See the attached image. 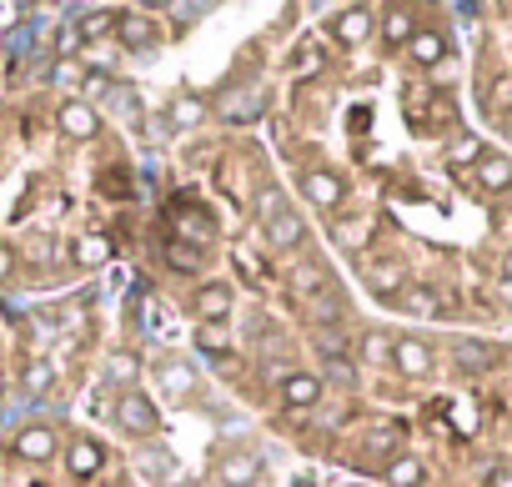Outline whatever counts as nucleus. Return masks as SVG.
Returning a JSON list of instances; mask_svg holds the SVG:
<instances>
[{"label":"nucleus","instance_id":"obj_1","mask_svg":"<svg viewBox=\"0 0 512 487\" xmlns=\"http://www.w3.org/2000/svg\"><path fill=\"white\" fill-rule=\"evenodd\" d=\"M116 427H121L126 437L146 442V437H156V427H161V407H156L141 387H126V392L116 397Z\"/></svg>","mask_w":512,"mask_h":487},{"label":"nucleus","instance_id":"obj_2","mask_svg":"<svg viewBox=\"0 0 512 487\" xmlns=\"http://www.w3.org/2000/svg\"><path fill=\"white\" fill-rule=\"evenodd\" d=\"M16 457L31 462V467L56 462V457H61V432H56V422H26V427L16 432Z\"/></svg>","mask_w":512,"mask_h":487},{"label":"nucleus","instance_id":"obj_3","mask_svg":"<svg viewBox=\"0 0 512 487\" xmlns=\"http://www.w3.org/2000/svg\"><path fill=\"white\" fill-rule=\"evenodd\" d=\"M302 196H307V206H317V211H337V206L347 201V181H342V171H332V166H312V171H302Z\"/></svg>","mask_w":512,"mask_h":487},{"label":"nucleus","instance_id":"obj_4","mask_svg":"<svg viewBox=\"0 0 512 487\" xmlns=\"http://www.w3.org/2000/svg\"><path fill=\"white\" fill-rule=\"evenodd\" d=\"M56 126H61L66 141H96V136H101V111L86 106L81 96H66V101L56 106Z\"/></svg>","mask_w":512,"mask_h":487},{"label":"nucleus","instance_id":"obj_5","mask_svg":"<svg viewBox=\"0 0 512 487\" xmlns=\"http://www.w3.org/2000/svg\"><path fill=\"white\" fill-rule=\"evenodd\" d=\"M231 307H236L231 282H201L191 292V317L196 322H231Z\"/></svg>","mask_w":512,"mask_h":487},{"label":"nucleus","instance_id":"obj_6","mask_svg":"<svg viewBox=\"0 0 512 487\" xmlns=\"http://www.w3.org/2000/svg\"><path fill=\"white\" fill-rule=\"evenodd\" d=\"M332 36H337V46H367V41L377 36V11H372V6H347V11H337V16H332Z\"/></svg>","mask_w":512,"mask_h":487},{"label":"nucleus","instance_id":"obj_7","mask_svg":"<svg viewBox=\"0 0 512 487\" xmlns=\"http://www.w3.org/2000/svg\"><path fill=\"white\" fill-rule=\"evenodd\" d=\"M116 41H121L126 51L146 56V51L161 41V26H156L146 11H121V16H116Z\"/></svg>","mask_w":512,"mask_h":487},{"label":"nucleus","instance_id":"obj_8","mask_svg":"<svg viewBox=\"0 0 512 487\" xmlns=\"http://www.w3.org/2000/svg\"><path fill=\"white\" fill-rule=\"evenodd\" d=\"M322 392H327V382H322L317 372H287V377L277 382V397H282V407H292V412L317 407V402H322Z\"/></svg>","mask_w":512,"mask_h":487},{"label":"nucleus","instance_id":"obj_9","mask_svg":"<svg viewBox=\"0 0 512 487\" xmlns=\"http://www.w3.org/2000/svg\"><path fill=\"white\" fill-rule=\"evenodd\" d=\"M61 457H66V472H71L76 482H91V477L106 467V447H101L96 437H71V442L61 447Z\"/></svg>","mask_w":512,"mask_h":487},{"label":"nucleus","instance_id":"obj_10","mask_svg":"<svg viewBox=\"0 0 512 487\" xmlns=\"http://www.w3.org/2000/svg\"><path fill=\"white\" fill-rule=\"evenodd\" d=\"M262 477H267V462L256 452H231V457L216 462V482L221 487H256Z\"/></svg>","mask_w":512,"mask_h":487},{"label":"nucleus","instance_id":"obj_11","mask_svg":"<svg viewBox=\"0 0 512 487\" xmlns=\"http://www.w3.org/2000/svg\"><path fill=\"white\" fill-rule=\"evenodd\" d=\"M267 106H272V91H267V86H251L246 96H226L221 121H226V126H256V121L267 116Z\"/></svg>","mask_w":512,"mask_h":487},{"label":"nucleus","instance_id":"obj_12","mask_svg":"<svg viewBox=\"0 0 512 487\" xmlns=\"http://www.w3.org/2000/svg\"><path fill=\"white\" fill-rule=\"evenodd\" d=\"M432 342H422V337H397L392 342V367L402 372V377H427L432 372Z\"/></svg>","mask_w":512,"mask_h":487},{"label":"nucleus","instance_id":"obj_13","mask_svg":"<svg viewBox=\"0 0 512 487\" xmlns=\"http://www.w3.org/2000/svg\"><path fill=\"white\" fill-rule=\"evenodd\" d=\"M156 387H161V402H186L196 392V367L181 362V357H171V362L156 367Z\"/></svg>","mask_w":512,"mask_h":487},{"label":"nucleus","instance_id":"obj_14","mask_svg":"<svg viewBox=\"0 0 512 487\" xmlns=\"http://www.w3.org/2000/svg\"><path fill=\"white\" fill-rule=\"evenodd\" d=\"M377 36H382V46H387V51H407V46H412V36H417V16H412L407 6H392V11H382V16H377Z\"/></svg>","mask_w":512,"mask_h":487},{"label":"nucleus","instance_id":"obj_15","mask_svg":"<svg viewBox=\"0 0 512 487\" xmlns=\"http://www.w3.org/2000/svg\"><path fill=\"white\" fill-rule=\"evenodd\" d=\"M407 56H412V66H442L447 61V31L442 26H417Z\"/></svg>","mask_w":512,"mask_h":487},{"label":"nucleus","instance_id":"obj_16","mask_svg":"<svg viewBox=\"0 0 512 487\" xmlns=\"http://www.w3.org/2000/svg\"><path fill=\"white\" fill-rule=\"evenodd\" d=\"M367 287H372L377 297H402V292H407V267H402L397 257H382V262L367 267Z\"/></svg>","mask_w":512,"mask_h":487},{"label":"nucleus","instance_id":"obj_17","mask_svg":"<svg viewBox=\"0 0 512 487\" xmlns=\"http://www.w3.org/2000/svg\"><path fill=\"white\" fill-rule=\"evenodd\" d=\"M472 181L482 186V191H512V156H502V151H487L482 161H477V171H472Z\"/></svg>","mask_w":512,"mask_h":487},{"label":"nucleus","instance_id":"obj_18","mask_svg":"<svg viewBox=\"0 0 512 487\" xmlns=\"http://www.w3.org/2000/svg\"><path fill=\"white\" fill-rule=\"evenodd\" d=\"M387 487H427V462L412 457V452H397L387 467H382Z\"/></svg>","mask_w":512,"mask_h":487},{"label":"nucleus","instance_id":"obj_19","mask_svg":"<svg viewBox=\"0 0 512 487\" xmlns=\"http://www.w3.org/2000/svg\"><path fill=\"white\" fill-rule=\"evenodd\" d=\"M267 241H272L277 252H297L302 241H307V221H302L297 211H282V216L267 226Z\"/></svg>","mask_w":512,"mask_h":487},{"label":"nucleus","instance_id":"obj_20","mask_svg":"<svg viewBox=\"0 0 512 487\" xmlns=\"http://www.w3.org/2000/svg\"><path fill=\"white\" fill-rule=\"evenodd\" d=\"M71 262H76V267H106V262H111V241H106L101 231H81V236L71 241Z\"/></svg>","mask_w":512,"mask_h":487},{"label":"nucleus","instance_id":"obj_21","mask_svg":"<svg viewBox=\"0 0 512 487\" xmlns=\"http://www.w3.org/2000/svg\"><path fill=\"white\" fill-rule=\"evenodd\" d=\"M206 121V101L201 96H176L171 106H166V126L171 131H196Z\"/></svg>","mask_w":512,"mask_h":487},{"label":"nucleus","instance_id":"obj_22","mask_svg":"<svg viewBox=\"0 0 512 487\" xmlns=\"http://www.w3.org/2000/svg\"><path fill=\"white\" fill-rule=\"evenodd\" d=\"M362 447L392 462V457H397V447H402V427H397V422H372V427H367V437H362Z\"/></svg>","mask_w":512,"mask_h":487},{"label":"nucleus","instance_id":"obj_23","mask_svg":"<svg viewBox=\"0 0 512 487\" xmlns=\"http://www.w3.org/2000/svg\"><path fill=\"white\" fill-rule=\"evenodd\" d=\"M141 472H146V482H156V487L181 482V462H176L171 452H141Z\"/></svg>","mask_w":512,"mask_h":487},{"label":"nucleus","instance_id":"obj_24","mask_svg":"<svg viewBox=\"0 0 512 487\" xmlns=\"http://www.w3.org/2000/svg\"><path fill=\"white\" fill-rule=\"evenodd\" d=\"M196 347L206 357H226L231 352V322H196Z\"/></svg>","mask_w":512,"mask_h":487},{"label":"nucleus","instance_id":"obj_25","mask_svg":"<svg viewBox=\"0 0 512 487\" xmlns=\"http://www.w3.org/2000/svg\"><path fill=\"white\" fill-rule=\"evenodd\" d=\"M452 357H457L462 372H487V367H492V347L477 342V337H462V342L452 347Z\"/></svg>","mask_w":512,"mask_h":487},{"label":"nucleus","instance_id":"obj_26","mask_svg":"<svg viewBox=\"0 0 512 487\" xmlns=\"http://www.w3.org/2000/svg\"><path fill=\"white\" fill-rule=\"evenodd\" d=\"M166 262H171V272L196 277V272L206 267V252H201V247H186V241H166Z\"/></svg>","mask_w":512,"mask_h":487},{"label":"nucleus","instance_id":"obj_27","mask_svg":"<svg viewBox=\"0 0 512 487\" xmlns=\"http://www.w3.org/2000/svg\"><path fill=\"white\" fill-rule=\"evenodd\" d=\"M332 236H337V247H342V252H362V247H367V236H372V226H367L362 216H347V221L332 226Z\"/></svg>","mask_w":512,"mask_h":487},{"label":"nucleus","instance_id":"obj_28","mask_svg":"<svg viewBox=\"0 0 512 487\" xmlns=\"http://www.w3.org/2000/svg\"><path fill=\"white\" fill-rule=\"evenodd\" d=\"M482 156H487V151H482V141H477V136H457V141L447 146V166H452V171H467V166L477 171V161H482Z\"/></svg>","mask_w":512,"mask_h":487},{"label":"nucleus","instance_id":"obj_29","mask_svg":"<svg viewBox=\"0 0 512 487\" xmlns=\"http://www.w3.org/2000/svg\"><path fill=\"white\" fill-rule=\"evenodd\" d=\"M397 302H402L407 317H437V307H442V297H437L432 287H407Z\"/></svg>","mask_w":512,"mask_h":487},{"label":"nucleus","instance_id":"obj_30","mask_svg":"<svg viewBox=\"0 0 512 487\" xmlns=\"http://www.w3.org/2000/svg\"><path fill=\"white\" fill-rule=\"evenodd\" d=\"M392 342H397V337H387L382 327H372V332H362L357 352H362V362H377V367H382V362H392Z\"/></svg>","mask_w":512,"mask_h":487},{"label":"nucleus","instance_id":"obj_31","mask_svg":"<svg viewBox=\"0 0 512 487\" xmlns=\"http://www.w3.org/2000/svg\"><path fill=\"white\" fill-rule=\"evenodd\" d=\"M111 91H116V81H111V76H106L101 66L81 71V91H76V96H81L86 106H96V101H101V96H111Z\"/></svg>","mask_w":512,"mask_h":487},{"label":"nucleus","instance_id":"obj_32","mask_svg":"<svg viewBox=\"0 0 512 487\" xmlns=\"http://www.w3.org/2000/svg\"><path fill=\"white\" fill-rule=\"evenodd\" d=\"M282 211H292V206H287V196H282L277 186H262V191H256V216H262V226H272Z\"/></svg>","mask_w":512,"mask_h":487},{"label":"nucleus","instance_id":"obj_33","mask_svg":"<svg viewBox=\"0 0 512 487\" xmlns=\"http://www.w3.org/2000/svg\"><path fill=\"white\" fill-rule=\"evenodd\" d=\"M116 36V16L111 11H86L81 16V41H106Z\"/></svg>","mask_w":512,"mask_h":487},{"label":"nucleus","instance_id":"obj_34","mask_svg":"<svg viewBox=\"0 0 512 487\" xmlns=\"http://www.w3.org/2000/svg\"><path fill=\"white\" fill-rule=\"evenodd\" d=\"M106 372H111L121 387H136V377H141V357H136V352H111Z\"/></svg>","mask_w":512,"mask_h":487},{"label":"nucleus","instance_id":"obj_35","mask_svg":"<svg viewBox=\"0 0 512 487\" xmlns=\"http://www.w3.org/2000/svg\"><path fill=\"white\" fill-rule=\"evenodd\" d=\"M81 46H86V41H81V26H71V21H66V26H56V61H61V66H66V61H76V56H81Z\"/></svg>","mask_w":512,"mask_h":487},{"label":"nucleus","instance_id":"obj_36","mask_svg":"<svg viewBox=\"0 0 512 487\" xmlns=\"http://www.w3.org/2000/svg\"><path fill=\"white\" fill-rule=\"evenodd\" d=\"M51 382H56L51 362H26V372H21V387H26V392H46Z\"/></svg>","mask_w":512,"mask_h":487},{"label":"nucleus","instance_id":"obj_37","mask_svg":"<svg viewBox=\"0 0 512 487\" xmlns=\"http://www.w3.org/2000/svg\"><path fill=\"white\" fill-rule=\"evenodd\" d=\"M111 101H116V111H121V116H131V121L141 116V91H136V86H116V91H111Z\"/></svg>","mask_w":512,"mask_h":487},{"label":"nucleus","instance_id":"obj_38","mask_svg":"<svg viewBox=\"0 0 512 487\" xmlns=\"http://www.w3.org/2000/svg\"><path fill=\"white\" fill-rule=\"evenodd\" d=\"M317 352H322V357H347L342 332H337V327H317Z\"/></svg>","mask_w":512,"mask_h":487},{"label":"nucleus","instance_id":"obj_39","mask_svg":"<svg viewBox=\"0 0 512 487\" xmlns=\"http://www.w3.org/2000/svg\"><path fill=\"white\" fill-rule=\"evenodd\" d=\"M487 101H492V116H512V76H502Z\"/></svg>","mask_w":512,"mask_h":487},{"label":"nucleus","instance_id":"obj_40","mask_svg":"<svg viewBox=\"0 0 512 487\" xmlns=\"http://www.w3.org/2000/svg\"><path fill=\"white\" fill-rule=\"evenodd\" d=\"M327 377H337V382H352V362L347 357H327V372H322V382Z\"/></svg>","mask_w":512,"mask_h":487},{"label":"nucleus","instance_id":"obj_41","mask_svg":"<svg viewBox=\"0 0 512 487\" xmlns=\"http://www.w3.org/2000/svg\"><path fill=\"white\" fill-rule=\"evenodd\" d=\"M11 272H16V247H6V241H0V287L11 282Z\"/></svg>","mask_w":512,"mask_h":487},{"label":"nucleus","instance_id":"obj_42","mask_svg":"<svg viewBox=\"0 0 512 487\" xmlns=\"http://www.w3.org/2000/svg\"><path fill=\"white\" fill-rule=\"evenodd\" d=\"M166 16H171V21H201L206 6H166Z\"/></svg>","mask_w":512,"mask_h":487},{"label":"nucleus","instance_id":"obj_43","mask_svg":"<svg viewBox=\"0 0 512 487\" xmlns=\"http://www.w3.org/2000/svg\"><path fill=\"white\" fill-rule=\"evenodd\" d=\"M457 427H462V432H472V427H477V412H472V402H462V407H457Z\"/></svg>","mask_w":512,"mask_h":487},{"label":"nucleus","instance_id":"obj_44","mask_svg":"<svg viewBox=\"0 0 512 487\" xmlns=\"http://www.w3.org/2000/svg\"><path fill=\"white\" fill-rule=\"evenodd\" d=\"M21 16V6H0V21H16Z\"/></svg>","mask_w":512,"mask_h":487},{"label":"nucleus","instance_id":"obj_45","mask_svg":"<svg viewBox=\"0 0 512 487\" xmlns=\"http://www.w3.org/2000/svg\"><path fill=\"white\" fill-rule=\"evenodd\" d=\"M502 282H512V252L502 257Z\"/></svg>","mask_w":512,"mask_h":487},{"label":"nucleus","instance_id":"obj_46","mask_svg":"<svg viewBox=\"0 0 512 487\" xmlns=\"http://www.w3.org/2000/svg\"><path fill=\"white\" fill-rule=\"evenodd\" d=\"M6 387H11V382H6V367H0V402H6Z\"/></svg>","mask_w":512,"mask_h":487}]
</instances>
